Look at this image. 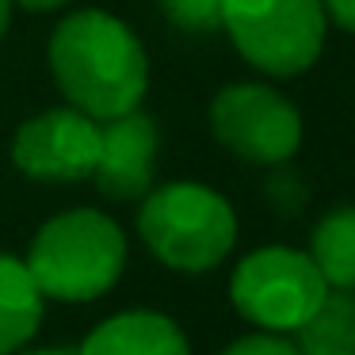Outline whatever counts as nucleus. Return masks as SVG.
I'll return each mask as SVG.
<instances>
[{
    "label": "nucleus",
    "instance_id": "obj_11",
    "mask_svg": "<svg viewBox=\"0 0 355 355\" xmlns=\"http://www.w3.org/2000/svg\"><path fill=\"white\" fill-rule=\"evenodd\" d=\"M309 260L329 286L355 291V207H336L313 225Z\"/></svg>",
    "mask_w": 355,
    "mask_h": 355
},
{
    "label": "nucleus",
    "instance_id": "obj_2",
    "mask_svg": "<svg viewBox=\"0 0 355 355\" xmlns=\"http://www.w3.org/2000/svg\"><path fill=\"white\" fill-rule=\"evenodd\" d=\"M27 268L46 298L92 302L107 294L126 268L123 225L92 207L62 210L35 233Z\"/></svg>",
    "mask_w": 355,
    "mask_h": 355
},
{
    "label": "nucleus",
    "instance_id": "obj_15",
    "mask_svg": "<svg viewBox=\"0 0 355 355\" xmlns=\"http://www.w3.org/2000/svg\"><path fill=\"white\" fill-rule=\"evenodd\" d=\"M329 24H336L340 31L355 35V0H321Z\"/></svg>",
    "mask_w": 355,
    "mask_h": 355
},
{
    "label": "nucleus",
    "instance_id": "obj_16",
    "mask_svg": "<svg viewBox=\"0 0 355 355\" xmlns=\"http://www.w3.org/2000/svg\"><path fill=\"white\" fill-rule=\"evenodd\" d=\"M16 8H27V12H58L65 8V4H73V0H12Z\"/></svg>",
    "mask_w": 355,
    "mask_h": 355
},
{
    "label": "nucleus",
    "instance_id": "obj_10",
    "mask_svg": "<svg viewBox=\"0 0 355 355\" xmlns=\"http://www.w3.org/2000/svg\"><path fill=\"white\" fill-rule=\"evenodd\" d=\"M46 294L39 291L27 260L0 252V355H16L42 324Z\"/></svg>",
    "mask_w": 355,
    "mask_h": 355
},
{
    "label": "nucleus",
    "instance_id": "obj_5",
    "mask_svg": "<svg viewBox=\"0 0 355 355\" xmlns=\"http://www.w3.org/2000/svg\"><path fill=\"white\" fill-rule=\"evenodd\" d=\"M324 294L329 283L309 252L286 245H263L248 252L230 279L233 309L263 332H298Z\"/></svg>",
    "mask_w": 355,
    "mask_h": 355
},
{
    "label": "nucleus",
    "instance_id": "obj_13",
    "mask_svg": "<svg viewBox=\"0 0 355 355\" xmlns=\"http://www.w3.org/2000/svg\"><path fill=\"white\" fill-rule=\"evenodd\" d=\"M161 12L172 27L187 35H207L222 27V0H161Z\"/></svg>",
    "mask_w": 355,
    "mask_h": 355
},
{
    "label": "nucleus",
    "instance_id": "obj_6",
    "mask_svg": "<svg viewBox=\"0 0 355 355\" xmlns=\"http://www.w3.org/2000/svg\"><path fill=\"white\" fill-rule=\"evenodd\" d=\"M210 130L233 157L248 164H283L302 146V115L271 85H225L210 103Z\"/></svg>",
    "mask_w": 355,
    "mask_h": 355
},
{
    "label": "nucleus",
    "instance_id": "obj_18",
    "mask_svg": "<svg viewBox=\"0 0 355 355\" xmlns=\"http://www.w3.org/2000/svg\"><path fill=\"white\" fill-rule=\"evenodd\" d=\"M16 355H77V352H62V347H35V352H16Z\"/></svg>",
    "mask_w": 355,
    "mask_h": 355
},
{
    "label": "nucleus",
    "instance_id": "obj_19",
    "mask_svg": "<svg viewBox=\"0 0 355 355\" xmlns=\"http://www.w3.org/2000/svg\"><path fill=\"white\" fill-rule=\"evenodd\" d=\"M340 355H355V352H340Z\"/></svg>",
    "mask_w": 355,
    "mask_h": 355
},
{
    "label": "nucleus",
    "instance_id": "obj_14",
    "mask_svg": "<svg viewBox=\"0 0 355 355\" xmlns=\"http://www.w3.org/2000/svg\"><path fill=\"white\" fill-rule=\"evenodd\" d=\"M222 355H302V347L291 344L283 332H263L260 329V332H248V336L233 340Z\"/></svg>",
    "mask_w": 355,
    "mask_h": 355
},
{
    "label": "nucleus",
    "instance_id": "obj_1",
    "mask_svg": "<svg viewBox=\"0 0 355 355\" xmlns=\"http://www.w3.org/2000/svg\"><path fill=\"white\" fill-rule=\"evenodd\" d=\"M50 73L65 103L96 123L138 111L149 88V58L141 39L103 8L69 12L50 35Z\"/></svg>",
    "mask_w": 355,
    "mask_h": 355
},
{
    "label": "nucleus",
    "instance_id": "obj_8",
    "mask_svg": "<svg viewBox=\"0 0 355 355\" xmlns=\"http://www.w3.org/2000/svg\"><path fill=\"white\" fill-rule=\"evenodd\" d=\"M157 123L141 111H126L119 119L100 123V161H96V187L115 202H130L153 187L157 172Z\"/></svg>",
    "mask_w": 355,
    "mask_h": 355
},
{
    "label": "nucleus",
    "instance_id": "obj_3",
    "mask_svg": "<svg viewBox=\"0 0 355 355\" xmlns=\"http://www.w3.org/2000/svg\"><path fill=\"white\" fill-rule=\"evenodd\" d=\"M138 233L164 268L202 275L233 252L237 214L222 191L195 180H176L141 195Z\"/></svg>",
    "mask_w": 355,
    "mask_h": 355
},
{
    "label": "nucleus",
    "instance_id": "obj_7",
    "mask_svg": "<svg viewBox=\"0 0 355 355\" xmlns=\"http://www.w3.org/2000/svg\"><path fill=\"white\" fill-rule=\"evenodd\" d=\"M100 123L77 107H50L12 138V164L42 184H77L96 172Z\"/></svg>",
    "mask_w": 355,
    "mask_h": 355
},
{
    "label": "nucleus",
    "instance_id": "obj_4",
    "mask_svg": "<svg viewBox=\"0 0 355 355\" xmlns=\"http://www.w3.org/2000/svg\"><path fill=\"white\" fill-rule=\"evenodd\" d=\"M222 31L252 69L286 80L321 58L329 16L321 0H222Z\"/></svg>",
    "mask_w": 355,
    "mask_h": 355
},
{
    "label": "nucleus",
    "instance_id": "obj_9",
    "mask_svg": "<svg viewBox=\"0 0 355 355\" xmlns=\"http://www.w3.org/2000/svg\"><path fill=\"white\" fill-rule=\"evenodd\" d=\"M77 355H191V347L172 317L153 309H126L96 324Z\"/></svg>",
    "mask_w": 355,
    "mask_h": 355
},
{
    "label": "nucleus",
    "instance_id": "obj_17",
    "mask_svg": "<svg viewBox=\"0 0 355 355\" xmlns=\"http://www.w3.org/2000/svg\"><path fill=\"white\" fill-rule=\"evenodd\" d=\"M12 8H16L12 0H0V39L8 35V24H12Z\"/></svg>",
    "mask_w": 355,
    "mask_h": 355
},
{
    "label": "nucleus",
    "instance_id": "obj_12",
    "mask_svg": "<svg viewBox=\"0 0 355 355\" xmlns=\"http://www.w3.org/2000/svg\"><path fill=\"white\" fill-rule=\"evenodd\" d=\"M302 355H340L355 352V291L329 286L321 306L298 329Z\"/></svg>",
    "mask_w": 355,
    "mask_h": 355
}]
</instances>
